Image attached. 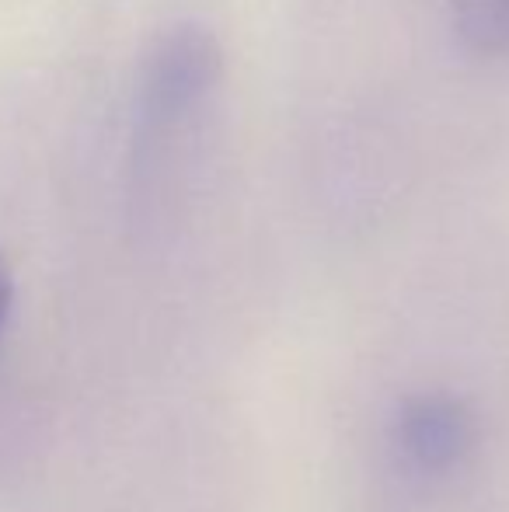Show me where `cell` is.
<instances>
[{"label":"cell","instance_id":"obj_1","mask_svg":"<svg viewBox=\"0 0 509 512\" xmlns=\"http://www.w3.org/2000/svg\"><path fill=\"white\" fill-rule=\"evenodd\" d=\"M224 77V46L203 25H175L150 46L140 70V119L168 129L206 102Z\"/></svg>","mask_w":509,"mask_h":512},{"label":"cell","instance_id":"obj_2","mask_svg":"<svg viewBox=\"0 0 509 512\" xmlns=\"http://www.w3.org/2000/svg\"><path fill=\"white\" fill-rule=\"evenodd\" d=\"M398 439L401 457L415 471H447L464 457L471 443V418L457 401L450 398H419L408 401L398 415Z\"/></svg>","mask_w":509,"mask_h":512},{"label":"cell","instance_id":"obj_3","mask_svg":"<svg viewBox=\"0 0 509 512\" xmlns=\"http://www.w3.org/2000/svg\"><path fill=\"white\" fill-rule=\"evenodd\" d=\"M461 42L478 56L509 49V0H450Z\"/></svg>","mask_w":509,"mask_h":512},{"label":"cell","instance_id":"obj_4","mask_svg":"<svg viewBox=\"0 0 509 512\" xmlns=\"http://www.w3.org/2000/svg\"><path fill=\"white\" fill-rule=\"evenodd\" d=\"M11 307H14V272H11V265H7V258L0 255V335H4V328H7Z\"/></svg>","mask_w":509,"mask_h":512}]
</instances>
